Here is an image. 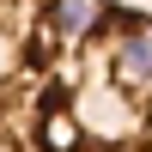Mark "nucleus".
Instances as JSON below:
<instances>
[{
    "mask_svg": "<svg viewBox=\"0 0 152 152\" xmlns=\"http://www.w3.org/2000/svg\"><path fill=\"white\" fill-rule=\"evenodd\" d=\"M0 152H152V12L0 0Z\"/></svg>",
    "mask_w": 152,
    "mask_h": 152,
    "instance_id": "obj_1",
    "label": "nucleus"
}]
</instances>
